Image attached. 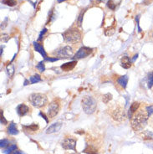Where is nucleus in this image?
<instances>
[{
	"label": "nucleus",
	"instance_id": "obj_28",
	"mask_svg": "<svg viewBox=\"0 0 153 154\" xmlns=\"http://www.w3.org/2000/svg\"><path fill=\"white\" fill-rule=\"evenodd\" d=\"M37 68L40 70V72H44L45 70V64L43 61L40 62L38 65H37Z\"/></svg>",
	"mask_w": 153,
	"mask_h": 154
},
{
	"label": "nucleus",
	"instance_id": "obj_16",
	"mask_svg": "<svg viewBox=\"0 0 153 154\" xmlns=\"http://www.w3.org/2000/svg\"><path fill=\"white\" fill-rule=\"evenodd\" d=\"M34 50H36L37 52H39L40 54H41L44 58L45 59L46 58V52L45 51V49H44V47L42 45H40L39 43H37V42H34Z\"/></svg>",
	"mask_w": 153,
	"mask_h": 154
},
{
	"label": "nucleus",
	"instance_id": "obj_14",
	"mask_svg": "<svg viewBox=\"0 0 153 154\" xmlns=\"http://www.w3.org/2000/svg\"><path fill=\"white\" fill-rule=\"evenodd\" d=\"M8 133L9 135H17L18 133V130L16 124L14 122L12 121L11 123L9 124L8 127Z\"/></svg>",
	"mask_w": 153,
	"mask_h": 154
},
{
	"label": "nucleus",
	"instance_id": "obj_21",
	"mask_svg": "<svg viewBox=\"0 0 153 154\" xmlns=\"http://www.w3.org/2000/svg\"><path fill=\"white\" fill-rule=\"evenodd\" d=\"M7 73L8 75H9V77H12L13 74H14V66H13V65H12V64H9L8 66H7Z\"/></svg>",
	"mask_w": 153,
	"mask_h": 154
},
{
	"label": "nucleus",
	"instance_id": "obj_12",
	"mask_svg": "<svg viewBox=\"0 0 153 154\" xmlns=\"http://www.w3.org/2000/svg\"><path fill=\"white\" fill-rule=\"evenodd\" d=\"M76 64H77V61H75V60L70 61V62L64 63V64H63L62 65H61L60 68L62 69V70L66 71V72H67V71H70V70H72L75 67Z\"/></svg>",
	"mask_w": 153,
	"mask_h": 154
},
{
	"label": "nucleus",
	"instance_id": "obj_30",
	"mask_svg": "<svg viewBox=\"0 0 153 154\" xmlns=\"http://www.w3.org/2000/svg\"><path fill=\"white\" fill-rule=\"evenodd\" d=\"M8 143H9V142H8V139H2L1 142H0V147H1V148H5L6 146H8Z\"/></svg>",
	"mask_w": 153,
	"mask_h": 154
},
{
	"label": "nucleus",
	"instance_id": "obj_17",
	"mask_svg": "<svg viewBox=\"0 0 153 154\" xmlns=\"http://www.w3.org/2000/svg\"><path fill=\"white\" fill-rule=\"evenodd\" d=\"M117 82H118V84H119L121 87L125 88V87H126V85H127V82H128V76H127L126 75L120 76V77H119Z\"/></svg>",
	"mask_w": 153,
	"mask_h": 154
},
{
	"label": "nucleus",
	"instance_id": "obj_2",
	"mask_svg": "<svg viewBox=\"0 0 153 154\" xmlns=\"http://www.w3.org/2000/svg\"><path fill=\"white\" fill-rule=\"evenodd\" d=\"M64 40L67 43L74 44L81 40V33L79 29L76 28H70L64 31L62 34Z\"/></svg>",
	"mask_w": 153,
	"mask_h": 154
},
{
	"label": "nucleus",
	"instance_id": "obj_38",
	"mask_svg": "<svg viewBox=\"0 0 153 154\" xmlns=\"http://www.w3.org/2000/svg\"><path fill=\"white\" fill-rule=\"evenodd\" d=\"M63 1H64V0H58V2H59V3H61V2H63Z\"/></svg>",
	"mask_w": 153,
	"mask_h": 154
},
{
	"label": "nucleus",
	"instance_id": "obj_31",
	"mask_svg": "<svg viewBox=\"0 0 153 154\" xmlns=\"http://www.w3.org/2000/svg\"><path fill=\"white\" fill-rule=\"evenodd\" d=\"M1 124H4V125H7L8 124V121L6 120L4 116V112H3V110H1Z\"/></svg>",
	"mask_w": 153,
	"mask_h": 154
},
{
	"label": "nucleus",
	"instance_id": "obj_35",
	"mask_svg": "<svg viewBox=\"0 0 153 154\" xmlns=\"http://www.w3.org/2000/svg\"><path fill=\"white\" fill-rule=\"evenodd\" d=\"M45 60H47V61H51V62H53V61H56V60H59V58H47L46 57L45 59Z\"/></svg>",
	"mask_w": 153,
	"mask_h": 154
},
{
	"label": "nucleus",
	"instance_id": "obj_26",
	"mask_svg": "<svg viewBox=\"0 0 153 154\" xmlns=\"http://www.w3.org/2000/svg\"><path fill=\"white\" fill-rule=\"evenodd\" d=\"M15 150H17V146L13 144V145L9 146V148H8L6 149L4 153V154H10L13 151H15Z\"/></svg>",
	"mask_w": 153,
	"mask_h": 154
},
{
	"label": "nucleus",
	"instance_id": "obj_10",
	"mask_svg": "<svg viewBox=\"0 0 153 154\" xmlns=\"http://www.w3.org/2000/svg\"><path fill=\"white\" fill-rule=\"evenodd\" d=\"M16 111H17V113L19 116H23L30 111V109L25 104H19L17 106Z\"/></svg>",
	"mask_w": 153,
	"mask_h": 154
},
{
	"label": "nucleus",
	"instance_id": "obj_1",
	"mask_svg": "<svg viewBox=\"0 0 153 154\" xmlns=\"http://www.w3.org/2000/svg\"><path fill=\"white\" fill-rule=\"evenodd\" d=\"M148 118H149V116L147 113L146 110H143V109L138 110L130 118L131 120L130 124H131L132 129L136 131H142L147 124Z\"/></svg>",
	"mask_w": 153,
	"mask_h": 154
},
{
	"label": "nucleus",
	"instance_id": "obj_25",
	"mask_svg": "<svg viewBox=\"0 0 153 154\" xmlns=\"http://www.w3.org/2000/svg\"><path fill=\"white\" fill-rule=\"evenodd\" d=\"M2 3H3L4 4L10 6V7L16 5V4H17L15 0H2Z\"/></svg>",
	"mask_w": 153,
	"mask_h": 154
},
{
	"label": "nucleus",
	"instance_id": "obj_29",
	"mask_svg": "<svg viewBox=\"0 0 153 154\" xmlns=\"http://www.w3.org/2000/svg\"><path fill=\"white\" fill-rule=\"evenodd\" d=\"M146 111H147V113L149 116V117L153 114V106L152 105H151V106H147V107H146Z\"/></svg>",
	"mask_w": 153,
	"mask_h": 154
},
{
	"label": "nucleus",
	"instance_id": "obj_7",
	"mask_svg": "<svg viewBox=\"0 0 153 154\" xmlns=\"http://www.w3.org/2000/svg\"><path fill=\"white\" fill-rule=\"evenodd\" d=\"M54 54L56 55L57 56H59V57H61L63 59H67V58L72 56L73 50H72V48L70 46H64L63 48L57 50Z\"/></svg>",
	"mask_w": 153,
	"mask_h": 154
},
{
	"label": "nucleus",
	"instance_id": "obj_23",
	"mask_svg": "<svg viewBox=\"0 0 153 154\" xmlns=\"http://www.w3.org/2000/svg\"><path fill=\"white\" fill-rule=\"evenodd\" d=\"M40 81H41V77H40V75L36 74L30 77V82H31L32 84L37 83V82H40Z\"/></svg>",
	"mask_w": 153,
	"mask_h": 154
},
{
	"label": "nucleus",
	"instance_id": "obj_4",
	"mask_svg": "<svg viewBox=\"0 0 153 154\" xmlns=\"http://www.w3.org/2000/svg\"><path fill=\"white\" fill-rule=\"evenodd\" d=\"M81 104L84 111L88 115L93 114L96 109V101L91 97H84L81 101Z\"/></svg>",
	"mask_w": 153,
	"mask_h": 154
},
{
	"label": "nucleus",
	"instance_id": "obj_24",
	"mask_svg": "<svg viewBox=\"0 0 153 154\" xmlns=\"http://www.w3.org/2000/svg\"><path fill=\"white\" fill-rule=\"evenodd\" d=\"M117 4L115 2H114V0H109L107 2V7L109 9H110L111 10H115L116 8Z\"/></svg>",
	"mask_w": 153,
	"mask_h": 154
},
{
	"label": "nucleus",
	"instance_id": "obj_9",
	"mask_svg": "<svg viewBox=\"0 0 153 154\" xmlns=\"http://www.w3.org/2000/svg\"><path fill=\"white\" fill-rule=\"evenodd\" d=\"M76 140L74 138H72V137H66L64 138V140L62 142V148L65 150H74L76 152V149H75V147H76Z\"/></svg>",
	"mask_w": 153,
	"mask_h": 154
},
{
	"label": "nucleus",
	"instance_id": "obj_11",
	"mask_svg": "<svg viewBox=\"0 0 153 154\" xmlns=\"http://www.w3.org/2000/svg\"><path fill=\"white\" fill-rule=\"evenodd\" d=\"M62 127V123L61 122H55L54 124L50 126L47 130H46V133L47 134H51V133H55V132H58L61 129Z\"/></svg>",
	"mask_w": 153,
	"mask_h": 154
},
{
	"label": "nucleus",
	"instance_id": "obj_19",
	"mask_svg": "<svg viewBox=\"0 0 153 154\" xmlns=\"http://www.w3.org/2000/svg\"><path fill=\"white\" fill-rule=\"evenodd\" d=\"M23 127L26 131H33V132L37 131L38 129H39V126L37 124H35V123H33V124H31L29 126H23Z\"/></svg>",
	"mask_w": 153,
	"mask_h": 154
},
{
	"label": "nucleus",
	"instance_id": "obj_36",
	"mask_svg": "<svg viewBox=\"0 0 153 154\" xmlns=\"http://www.w3.org/2000/svg\"><path fill=\"white\" fill-rule=\"evenodd\" d=\"M40 116H42V118H44V119L45 120L46 122H48V121H49V119L47 118V116H46L45 115V113H43L42 111H40Z\"/></svg>",
	"mask_w": 153,
	"mask_h": 154
},
{
	"label": "nucleus",
	"instance_id": "obj_34",
	"mask_svg": "<svg viewBox=\"0 0 153 154\" xmlns=\"http://www.w3.org/2000/svg\"><path fill=\"white\" fill-rule=\"evenodd\" d=\"M46 32H47V29H44L42 31H41V33L40 34V38H39V40H42V38H43V36H44V34H45Z\"/></svg>",
	"mask_w": 153,
	"mask_h": 154
},
{
	"label": "nucleus",
	"instance_id": "obj_39",
	"mask_svg": "<svg viewBox=\"0 0 153 154\" xmlns=\"http://www.w3.org/2000/svg\"><path fill=\"white\" fill-rule=\"evenodd\" d=\"M73 154H79V153H73Z\"/></svg>",
	"mask_w": 153,
	"mask_h": 154
},
{
	"label": "nucleus",
	"instance_id": "obj_32",
	"mask_svg": "<svg viewBox=\"0 0 153 154\" xmlns=\"http://www.w3.org/2000/svg\"><path fill=\"white\" fill-rule=\"evenodd\" d=\"M9 39V37H8V34H2V38H1V40L3 41V42H7L8 40Z\"/></svg>",
	"mask_w": 153,
	"mask_h": 154
},
{
	"label": "nucleus",
	"instance_id": "obj_15",
	"mask_svg": "<svg viewBox=\"0 0 153 154\" xmlns=\"http://www.w3.org/2000/svg\"><path fill=\"white\" fill-rule=\"evenodd\" d=\"M143 140H153V132L150 131H143L140 133Z\"/></svg>",
	"mask_w": 153,
	"mask_h": 154
},
{
	"label": "nucleus",
	"instance_id": "obj_8",
	"mask_svg": "<svg viewBox=\"0 0 153 154\" xmlns=\"http://www.w3.org/2000/svg\"><path fill=\"white\" fill-rule=\"evenodd\" d=\"M93 52V49L90 48V47H85L83 46L81 48H79V50L76 52V54L74 55V59H83V58H86L87 56H89L91 53Z\"/></svg>",
	"mask_w": 153,
	"mask_h": 154
},
{
	"label": "nucleus",
	"instance_id": "obj_27",
	"mask_svg": "<svg viewBox=\"0 0 153 154\" xmlns=\"http://www.w3.org/2000/svg\"><path fill=\"white\" fill-rule=\"evenodd\" d=\"M148 87L152 88L153 86V72H151L148 75Z\"/></svg>",
	"mask_w": 153,
	"mask_h": 154
},
{
	"label": "nucleus",
	"instance_id": "obj_20",
	"mask_svg": "<svg viewBox=\"0 0 153 154\" xmlns=\"http://www.w3.org/2000/svg\"><path fill=\"white\" fill-rule=\"evenodd\" d=\"M84 152L87 154H96L97 149L94 146H92V145H87V147L84 150Z\"/></svg>",
	"mask_w": 153,
	"mask_h": 154
},
{
	"label": "nucleus",
	"instance_id": "obj_22",
	"mask_svg": "<svg viewBox=\"0 0 153 154\" xmlns=\"http://www.w3.org/2000/svg\"><path fill=\"white\" fill-rule=\"evenodd\" d=\"M111 100H112V95L110 93H107V94H106V95H104L102 97V101H103V102L106 103V104L110 102V101H111Z\"/></svg>",
	"mask_w": 153,
	"mask_h": 154
},
{
	"label": "nucleus",
	"instance_id": "obj_13",
	"mask_svg": "<svg viewBox=\"0 0 153 154\" xmlns=\"http://www.w3.org/2000/svg\"><path fill=\"white\" fill-rule=\"evenodd\" d=\"M139 106H140V104L138 102H133L130 105V109H129V112H128V116H129V118H131L132 116L138 111Z\"/></svg>",
	"mask_w": 153,
	"mask_h": 154
},
{
	"label": "nucleus",
	"instance_id": "obj_37",
	"mask_svg": "<svg viewBox=\"0 0 153 154\" xmlns=\"http://www.w3.org/2000/svg\"><path fill=\"white\" fill-rule=\"evenodd\" d=\"M12 154H25L23 153V152H21V151H18V150H15V151H13Z\"/></svg>",
	"mask_w": 153,
	"mask_h": 154
},
{
	"label": "nucleus",
	"instance_id": "obj_18",
	"mask_svg": "<svg viewBox=\"0 0 153 154\" xmlns=\"http://www.w3.org/2000/svg\"><path fill=\"white\" fill-rule=\"evenodd\" d=\"M120 65L125 69H129L131 66V62H130V60L129 57H123L121 59V64Z\"/></svg>",
	"mask_w": 153,
	"mask_h": 154
},
{
	"label": "nucleus",
	"instance_id": "obj_6",
	"mask_svg": "<svg viewBox=\"0 0 153 154\" xmlns=\"http://www.w3.org/2000/svg\"><path fill=\"white\" fill-rule=\"evenodd\" d=\"M60 109V102L58 99H55L54 101H52L51 103L49 106L48 109V117L49 118H54L56 116Z\"/></svg>",
	"mask_w": 153,
	"mask_h": 154
},
{
	"label": "nucleus",
	"instance_id": "obj_3",
	"mask_svg": "<svg viewBox=\"0 0 153 154\" xmlns=\"http://www.w3.org/2000/svg\"><path fill=\"white\" fill-rule=\"evenodd\" d=\"M28 101L34 106L37 108L44 107L48 102V98L42 93H33L28 97Z\"/></svg>",
	"mask_w": 153,
	"mask_h": 154
},
{
	"label": "nucleus",
	"instance_id": "obj_33",
	"mask_svg": "<svg viewBox=\"0 0 153 154\" xmlns=\"http://www.w3.org/2000/svg\"><path fill=\"white\" fill-rule=\"evenodd\" d=\"M84 12H81L80 13V14H79V18H78V23H79V25H81V23H82V18H83V15H84Z\"/></svg>",
	"mask_w": 153,
	"mask_h": 154
},
{
	"label": "nucleus",
	"instance_id": "obj_5",
	"mask_svg": "<svg viewBox=\"0 0 153 154\" xmlns=\"http://www.w3.org/2000/svg\"><path fill=\"white\" fill-rule=\"evenodd\" d=\"M111 116L114 120L116 121H124L126 118V113H125V110L120 107V106H115V108L112 110L111 111Z\"/></svg>",
	"mask_w": 153,
	"mask_h": 154
}]
</instances>
